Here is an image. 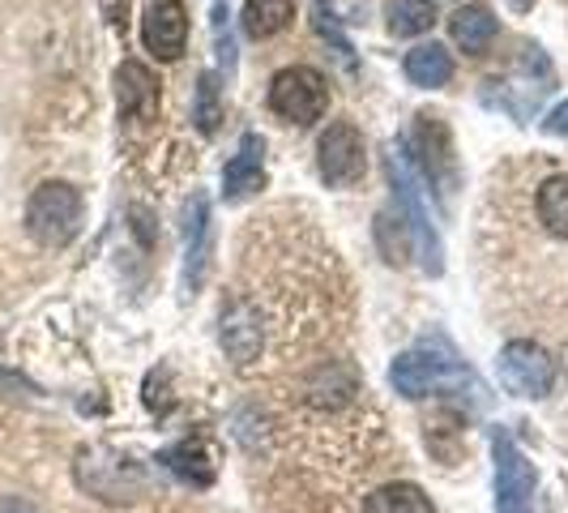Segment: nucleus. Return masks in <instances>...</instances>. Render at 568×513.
<instances>
[{"label":"nucleus","instance_id":"obj_7","mask_svg":"<svg viewBox=\"0 0 568 513\" xmlns=\"http://www.w3.org/2000/svg\"><path fill=\"white\" fill-rule=\"evenodd\" d=\"M316 168L321 175L329 180V184H355L364 168H368V154H364V133L351 124V120H334L325 133H321V142H316Z\"/></svg>","mask_w":568,"mask_h":513},{"label":"nucleus","instance_id":"obj_21","mask_svg":"<svg viewBox=\"0 0 568 513\" xmlns=\"http://www.w3.org/2000/svg\"><path fill=\"white\" fill-rule=\"evenodd\" d=\"M542 129H547V133H556V138H568V99L560 103V108H551V112H547Z\"/></svg>","mask_w":568,"mask_h":513},{"label":"nucleus","instance_id":"obj_2","mask_svg":"<svg viewBox=\"0 0 568 513\" xmlns=\"http://www.w3.org/2000/svg\"><path fill=\"white\" fill-rule=\"evenodd\" d=\"M389 381H394V390L402 399H427V394H440V390L470 385V372L462 369L454 355H436L427 346H410L394 360Z\"/></svg>","mask_w":568,"mask_h":513},{"label":"nucleus","instance_id":"obj_12","mask_svg":"<svg viewBox=\"0 0 568 513\" xmlns=\"http://www.w3.org/2000/svg\"><path fill=\"white\" fill-rule=\"evenodd\" d=\"M210 265V205L205 198L189 201V228H184V286L193 291Z\"/></svg>","mask_w":568,"mask_h":513},{"label":"nucleus","instance_id":"obj_22","mask_svg":"<svg viewBox=\"0 0 568 513\" xmlns=\"http://www.w3.org/2000/svg\"><path fill=\"white\" fill-rule=\"evenodd\" d=\"M0 513H39L30 501H22V496H0Z\"/></svg>","mask_w":568,"mask_h":513},{"label":"nucleus","instance_id":"obj_6","mask_svg":"<svg viewBox=\"0 0 568 513\" xmlns=\"http://www.w3.org/2000/svg\"><path fill=\"white\" fill-rule=\"evenodd\" d=\"M496 454V513H535V466L517 450L509 432H496L491 441Z\"/></svg>","mask_w":568,"mask_h":513},{"label":"nucleus","instance_id":"obj_20","mask_svg":"<svg viewBox=\"0 0 568 513\" xmlns=\"http://www.w3.org/2000/svg\"><path fill=\"white\" fill-rule=\"evenodd\" d=\"M193 120H197L201 133H214V129H219V120H223V103H219V78H214V73H201Z\"/></svg>","mask_w":568,"mask_h":513},{"label":"nucleus","instance_id":"obj_9","mask_svg":"<svg viewBox=\"0 0 568 513\" xmlns=\"http://www.w3.org/2000/svg\"><path fill=\"white\" fill-rule=\"evenodd\" d=\"M265 346V330H261V313L248 300H235L223 313V351L231 355L235 369H248Z\"/></svg>","mask_w":568,"mask_h":513},{"label":"nucleus","instance_id":"obj_14","mask_svg":"<svg viewBox=\"0 0 568 513\" xmlns=\"http://www.w3.org/2000/svg\"><path fill=\"white\" fill-rule=\"evenodd\" d=\"M406 78L415 86H445L454 78V57H449V48H440V43H419V48H410L406 52Z\"/></svg>","mask_w":568,"mask_h":513},{"label":"nucleus","instance_id":"obj_8","mask_svg":"<svg viewBox=\"0 0 568 513\" xmlns=\"http://www.w3.org/2000/svg\"><path fill=\"white\" fill-rule=\"evenodd\" d=\"M145 48L159 60H180L189 48V13L180 0H150L142 22Z\"/></svg>","mask_w":568,"mask_h":513},{"label":"nucleus","instance_id":"obj_10","mask_svg":"<svg viewBox=\"0 0 568 513\" xmlns=\"http://www.w3.org/2000/svg\"><path fill=\"white\" fill-rule=\"evenodd\" d=\"M115 103H120L124 120H154L159 115V82H154V73L138 60H124L115 69Z\"/></svg>","mask_w":568,"mask_h":513},{"label":"nucleus","instance_id":"obj_1","mask_svg":"<svg viewBox=\"0 0 568 513\" xmlns=\"http://www.w3.org/2000/svg\"><path fill=\"white\" fill-rule=\"evenodd\" d=\"M82 214L85 201L69 180H43L27 201V231L48 249H64L82 231Z\"/></svg>","mask_w":568,"mask_h":513},{"label":"nucleus","instance_id":"obj_13","mask_svg":"<svg viewBox=\"0 0 568 513\" xmlns=\"http://www.w3.org/2000/svg\"><path fill=\"white\" fill-rule=\"evenodd\" d=\"M449 34L462 52H487L491 39L500 34V22L487 4H462L454 18H449Z\"/></svg>","mask_w":568,"mask_h":513},{"label":"nucleus","instance_id":"obj_17","mask_svg":"<svg viewBox=\"0 0 568 513\" xmlns=\"http://www.w3.org/2000/svg\"><path fill=\"white\" fill-rule=\"evenodd\" d=\"M163 462H168L180 480H189V484H197V487L214 484V462H210V454H205L201 445H193V441L171 445L168 454H163Z\"/></svg>","mask_w":568,"mask_h":513},{"label":"nucleus","instance_id":"obj_5","mask_svg":"<svg viewBox=\"0 0 568 513\" xmlns=\"http://www.w3.org/2000/svg\"><path fill=\"white\" fill-rule=\"evenodd\" d=\"M78 484L90 496L108 501V505H124V501H133L145 487V475L129 457L112 454V450H82V457H78Z\"/></svg>","mask_w":568,"mask_h":513},{"label":"nucleus","instance_id":"obj_4","mask_svg":"<svg viewBox=\"0 0 568 513\" xmlns=\"http://www.w3.org/2000/svg\"><path fill=\"white\" fill-rule=\"evenodd\" d=\"M496 369H500L505 390L517 394V399H547L551 385H556V360H551V351L530 339L505 342Z\"/></svg>","mask_w":568,"mask_h":513},{"label":"nucleus","instance_id":"obj_23","mask_svg":"<svg viewBox=\"0 0 568 513\" xmlns=\"http://www.w3.org/2000/svg\"><path fill=\"white\" fill-rule=\"evenodd\" d=\"M530 4H535V0H513V9H530Z\"/></svg>","mask_w":568,"mask_h":513},{"label":"nucleus","instance_id":"obj_3","mask_svg":"<svg viewBox=\"0 0 568 513\" xmlns=\"http://www.w3.org/2000/svg\"><path fill=\"white\" fill-rule=\"evenodd\" d=\"M270 108L283 115V120H291V124L308 129L329 108V82L316 69H308V64L278 69L274 82H270Z\"/></svg>","mask_w":568,"mask_h":513},{"label":"nucleus","instance_id":"obj_16","mask_svg":"<svg viewBox=\"0 0 568 513\" xmlns=\"http://www.w3.org/2000/svg\"><path fill=\"white\" fill-rule=\"evenodd\" d=\"M364 513H432V501L419 484H385L364 501Z\"/></svg>","mask_w":568,"mask_h":513},{"label":"nucleus","instance_id":"obj_15","mask_svg":"<svg viewBox=\"0 0 568 513\" xmlns=\"http://www.w3.org/2000/svg\"><path fill=\"white\" fill-rule=\"evenodd\" d=\"M291 18H295V0H244V30L253 39L278 34L291 27Z\"/></svg>","mask_w":568,"mask_h":513},{"label":"nucleus","instance_id":"obj_11","mask_svg":"<svg viewBox=\"0 0 568 513\" xmlns=\"http://www.w3.org/2000/svg\"><path fill=\"white\" fill-rule=\"evenodd\" d=\"M265 184V142L256 133H244V142L235 150L227 168H223V198L244 201Z\"/></svg>","mask_w":568,"mask_h":513},{"label":"nucleus","instance_id":"obj_18","mask_svg":"<svg viewBox=\"0 0 568 513\" xmlns=\"http://www.w3.org/2000/svg\"><path fill=\"white\" fill-rule=\"evenodd\" d=\"M539 219L551 235L568 240V175H551L539 189Z\"/></svg>","mask_w":568,"mask_h":513},{"label":"nucleus","instance_id":"obj_19","mask_svg":"<svg viewBox=\"0 0 568 513\" xmlns=\"http://www.w3.org/2000/svg\"><path fill=\"white\" fill-rule=\"evenodd\" d=\"M385 18H389V30L398 39H410V34H424L436 22V9L432 0H389L385 4Z\"/></svg>","mask_w":568,"mask_h":513}]
</instances>
